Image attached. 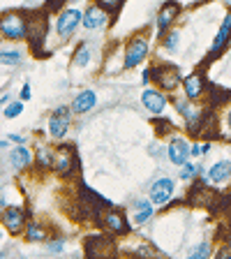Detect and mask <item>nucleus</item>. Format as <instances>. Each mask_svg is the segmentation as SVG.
Here are the masks:
<instances>
[{"label":"nucleus","mask_w":231,"mask_h":259,"mask_svg":"<svg viewBox=\"0 0 231 259\" xmlns=\"http://www.w3.org/2000/svg\"><path fill=\"white\" fill-rule=\"evenodd\" d=\"M3 35H5L7 39H23L28 32V26L26 21H23V16L19 14H7L3 16Z\"/></svg>","instance_id":"1"},{"label":"nucleus","mask_w":231,"mask_h":259,"mask_svg":"<svg viewBox=\"0 0 231 259\" xmlns=\"http://www.w3.org/2000/svg\"><path fill=\"white\" fill-rule=\"evenodd\" d=\"M79 23H83V12H81V10H65L63 14L58 16V23H56L58 35H60V37L72 35V32H74V28L79 26Z\"/></svg>","instance_id":"2"},{"label":"nucleus","mask_w":231,"mask_h":259,"mask_svg":"<svg viewBox=\"0 0 231 259\" xmlns=\"http://www.w3.org/2000/svg\"><path fill=\"white\" fill-rule=\"evenodd\" d=\"M148 54V42L144 37H134L127 44V51H125V67H136L141 65V60Z\"/></svg>","instance_id":"3"},{"label":"nucleus","mask_w":231,"mask_h":259,"mask_svg":"<svg viewBox=\"0 0 231 259\" xmlns=\"http://www.w3.org/2000/svg\"><path fill=\"white\" fill-rule=\"evenodd\" d=\"M173 197V181L171 178H160L151 185V201L157 206L167 204L169 199Z\"/></svg>","instance_id":"4"},{"label":"nucleus","mask_w":231,"mask_h":259,"mask_svg":"<svg viewBox=\"0 0 231 259\" xmlns=\"http://www.w3.org/2000/svg\"><path fill=\"white\" fill-rule=\"evenodd\" d=\"M67 127H70V113H67L65 107H60L51 116V120H49V135L54 137V139H63L67 135Z\"/></svg>","instance_id":"5"},{"label":"nucleus","mask_w":231,"mask_h":259,"mask_svg":"<svg viewBox=\"0 0 231 259\" xmlns=\"http://www.w3.org/2000/svg\"><path fill=\"white\" fill-rule=\"evenodd\" d=\"M107 10H104L102 5H93L90 10L83 14V28H88V30H95V28H104L107 26Z\"/></svg>","instance_id":"6"},{"label":"nucleus","mask_w":231,"mask_h":259,"mask_svg":"<svg viewBox=\"0 0 231 259\" xmlns=\"http://www.w3.org/2000/svg\"><path fill=\"white\" fill-rule=\"evenodd\" d=\"M141 102H144V107L148 109L151 113H155V116H157V113H162V111H164V107H167L164 95H162V93H157V91H151V88L141 93Z\"/></svg>","instance_id":"7"},{"label":"nucleus","mask_w":231,"mask_h":259,"mask_svg":"<svg viewBox=\"0 0 231 259\" xmlns=\"http://www.w3.org/2000/svg\"><path fill=\"white\" fill-rule=\"evenodd\" d=\"M190 153H192V151H190L188 141H185V139H173L171 144H169L167 155H169V160H171L173 164H185V160H188Z\"/></svg>","instance_id":"8"},{"label":"nucleus","mask_w":231,"mask_h":259,"mask_svg":"<svg viewBox=\"0 0 231 259\" xmlns=\"http://www.w3.org/2000/svg\"><path fill=\"white\" fill-rule=\"evenodd\" d=\"M97 104V95L93 91H83V93H79V95L74 97V102H72V111L74 113H86V111H90L93 107Z\"/></svg>","instance_id":"9"},{"label":"nucleus","mask_w":231,"mask_h":259,"mask_svg":"<svg viewBox=\"0 0 231 259\" xmlns=\"http://www.w3.org/2000/svg\"><path fill=\"white\" fill-rule=\"evenodd\" d=\"M3 222L12 234H19L23 229V210L21 208H7L3 210Z\"/></svg>","instance_id":"10"},{"label":"nucleus","mask_w":231,"mask_h":259,"mask_svg":"<svg viewBox=\"0 0 231 259\" xmlns=\"http://www.w3.org/2000/svg\"><path fill=\"white\" fill-rule=\"evenodd\" d=\"M155 79L157 83H160L164 91H173V88L180 83V76H178L176 70H171V67H162V70L155 72Z\"/></svg>","instance_id":"11"},{"label":"nucleus","mask_w":231,"mask_h":259,"mask_svg":"<svg viewBox=\"0 0 231 259\" xmlns=\"http://www.w3.org/2000/svg\"><path fill=\"white\" fill-rule=\"evenodd\" d=\"M229 176H231V162L229 160L215 162V164L210 167V171H208V178L213 181V183H224Z\"/></svg>","instance_id":"12"},{"label":"nucleus","mask_w":231,"mask_h":259,"mask_svg":"<svg viewBox=\"0 0 231 259\" xmlns=\"http://www.w3.org/2000/svg\"><path fill=\"white\" fill-rule=\"evenodd\" d=\"M30 160H32L30 151H28V148H23V146H16V148H12V151H10V162H12V167H14V169L28 167V164H30Z\"/></svg>","instance_id":"13"},{"label":"nucleus","mask_w":231,"mask_h":259,"mask_svg":"<svg viewBox=\"0 0 231 259\" xmlns=\"http://www.w3.org/2000/svg\"><path fill=\"white\" fill-rule=\"evenodd\" d=\"M201 93H204V79L199 74H190L185 79V95H188V100H197Z\"/></svg>","instance_id":"14"},{"label":"nucleus","mask_w":231,"mask_h":259,"mask_svg":"<svg viewBox=\"0 0 231 259\" xmlns=\"http://www.w3.org/2000/svg\"><path fill=\"white\" fill-rule=\"evenodd\" d=\"M229 37H231V14H226V19L222 21L220 30H217V35H215V42H213V51H220V49L226 44V39H229Z\"/></svg>","instance_id":"15"},{"label":"nucleus","mask_w":231,"mask_h":259,"mask_svg":"<svg viewBox=\"0 0 231 259\" xmlns=\"http://www.w3.org/2000/svg\"><path fill=\"white\" fill-rule=\"evenodd\" d=\"M176 14H178V5H173V3H167V5L162 7L160 16H157V28H160V30L169 28V26H171V21H173V16H176Z\"/></svg>","instance_id":"16"},{"label":"nucleus","mask_w":231,"mask_h":259,"mask_svg":"<svg viewBox=\"0 0 231 259\" xmlns=\"http://www.w3.org/2000/svg\"><path fill=\"white\" fill-rule=\"evenodd\" d=\"M72 167V153L67 151V148H60L58 153H56V160H54V169L58 174H67Z\"/></svg>","instance_id":"17"},{"label":"nucleus","mask_w":231,"mask_h":259,"mask_svg":"<svg viewBox=\"0 0 231 259\" xmlns=\"http://www.w3.org/2000/svg\"><path fill=\"white\" fill-rule=\"evenodd\" d=\"M104 222H107V227L111 229V232H125V222H123V215L120 213H116V210H109L107 218H104Z\"/></svg>","instance_id":"18"},{"label":"nucleus","mask_w":231,"mask_h":259,"mask_svg":"<svg viewBox=\"0 0 231 259\" xmlns=\"http://www.w3.org/2000/svg\"><path fill=\"white\" fill-rule=\"evenodd\" d=\"M210 257V243L201 241L199 245H194L192 250L188 252V259H208Z\"/></svg>","instance_id":"19"},{"label":"nucleus","mask_w":231,"mask_h":259,"mask_svg":"<svg viewBox=\"0 0 231 259\" xmlns=\"http://www.w3.org/2000/svg\"><path fill=\"white\" fill-rule=\"evenodd\" d=\"M136 208L139 213H136L134 222H146L148 218H153V201H136Z\"/></svg>","instance_id":"20"},{"label":"nucleus","mask_w":231,"mask_h":259,"mask_svg":"<svg viewBox=\"0 0 231 259\" xmlns=\"http://www.w3.org/2000/svg\"><path fill=\"white\" fill-rule=\"evenodd\" d=\"M176 107L180 109V113H183V116H185V120H188V123H197V118H199V109L190 107L188 102H178Z\"/></svg>","instance_id":"21"},{"label":"nucleus","mask_w":231,"mask_h":259,"mask_svg":"<svg viewBox=\"0 0 231 259\" xmlns=\"http://www.w3.org/2000/svg\"><path fill=\"white\" fill-rule=\"evenodd\" d=\"M37 160H39V164H42V167H54L56 155H51V151H49L47 146H42V148L37 151Z\"/></svg>","instance_id":"22"},{"label":"nucleus","mask_w":231,"mask_h":259,"mask_svg":"<svg viewBox=\"0 0 231 259\" xmlns=\"http://www.w3.org/2000/svg\"><path fill=\"white\" fill-rule=\"evenodd\" d=\"M44 236H47V234H44V229L37 222H30V225H28V241H44Z\"/></svg>","instance_id":"23"},{"label":"nucleus","mask_w":231,"mask_h":259,"mask_svg":"<svg viewBox=\"0 0 231 259\" xmlns=\"http://www.w3.org/2000/svg\"><path fill=\"white\" fill-rule=\"evenodd\" d=\"M74 63L79 65V67H86V65L90 63V49H88V47H81L79 51H76Z\"/></svg>","instance_id":"24"},{"label":"nucleus","mask_w":231,"mask_h":259,"mask_svg":"<svg viewBox=\"0 0 231 259\" xmlns=\"http://www.w3.org/2000/svg\"><path fill=\"white\" fill-rule=\"evenodd\" d=\"M21 60L19 51H3V65H16Z\"/></svg>","instance_id":"25"},{"label":"nucleus","mask_w":231,"mask_h":259,"mask_svg":"<svg viewBox=\"0 0 231 259\" xmlns=\"http://www.w3.org/2000/svg\"><path fill=\"white\" fill-rule=\"evenodd\" d=\"M178 37H180V35H178L176 30H171L167 37H164V47H167L169 51H176V49H178Z\"/></svg>","instance_id":"26"},{"label":"nucleus","mask_w":231,"mask_h":259,"mask_svg":"<svg viewBox=\"0 0 231 259\" xmlns=\"http://www.w3.org/2000/svg\"><path fill=\"white\" fill-rule=\"evenodd\" d=\"M21 109H23V104L21 102H14V104H10V107H5V118H16L19 113H21Z\"/></svg>","instance_id":"27"},{"label":"nucleus","mask_w":231,"mask_h":259,"mask_svg":"<svg viewBox=\"0 0 231 259\" xmlns=\"http://www.w3.org/2000/svg\"><path fill=\"white\" fill-rule=\"evenodd\" d=\"M217 259H231V245H224L220 250V254H217Z\"/></svg>","instance_id":"28"},{"label":"nucleus","mask_w":231,"mask_h":259,"mask_svg":"<svg viewBox=\"0 0 231 259\" xmlns=\"http://www.w3.org/2000/svg\"><path fill=\"white\" fill-rule=\"evenodd\" d=\"M118 3H120V0H100V5H102V7H111V10L118 5Z\"/></svg>","instance_id":"29"},{"label":"nucleus","mask_w":231,"mask_h":259,"mask_svg":"<svg viewBox=\"0 0 231 259\" xmlns=\"http://www.w3.org/2000/svg\"><path fill=\"white\" fill-rule=\"evenodd\" d=\"M194 171H197V169H194V167H192V164H188V167H185V169H183V178H190V176H192V174H194Z\"/></svg>","instance_id":"30"},{"label":"nucleus","mask_w":231,"mask_h":259,"mask_svg":"<svg viewBox=\"0 0 231 259\" xmlns=\"http://www.w3.org/2000/svg\"><path fill=\"white\" fill-rule=\"evenodd\" d=\"M21 97H23V100H30V86H28V83L21 88Z\"/></svg>","instance_id":"31"},{"label":"nucleus","mask_w":231,"mask_h":259,"mask_svg":"<svg viewBox=\"0 0 231 259\" xmlns=\"http://www.w3.org/2000/svg\"><path fill=\"white\" fill-rule=\"evenodd\" d=\"M229 127H231V109H229Z\"/></svg>","instance_id":"32"}]
</instances>
